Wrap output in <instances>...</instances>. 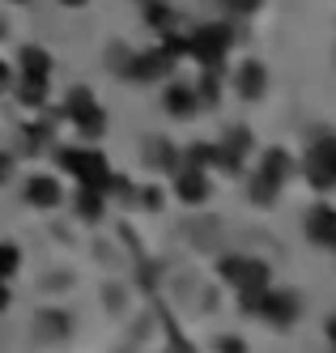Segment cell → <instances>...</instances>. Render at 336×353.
I'll return each instance as SVG.
<instances>
[{"instance_id": "1", "label": "cell", "mask_w": 336, "mask_h": 353, "mask_svg": "<svg viewBox=\"0 0 336 353\" xmlns=\"http://www.w3.org/2000/svg\"><path fill=\"white\" fill-rule=\"evenodd\" d=\"M56 162L72 174L81 188H98V192H107V183H111V166H107V158L98 154V149H77V145H60L56 149Z\"/></svg>"}, {"instance_id": "2", "label": "cell", "mask_w": 336, "mask_h": 353, "mask_svg": "<svg viewBox=\"0 0 336 353\" xmlns=\"http://www.w3.org/2000/svg\"><path fill=\"white\" fill-rule=\"evenodd\" d=\"M243 307L251 311V315H260L268 327H290L294 319H298V298L290 294V290H260V294H247L243 298Z\"/></svg>"}, {"instance_id": "3", "label": "cell", "mask_w": 336, "mask_h": 353, "mask_svg": "<svg viewBox=\"0 0 336 353\" xmlns=\"http://www.w3.org/2000/svg\"><path fill=\"white\" fill-rule=\"evenodd\" d=\"M64 119L77 123L81 137H102V128H107V111L94 103V94L86 85H77V90L64 94Z\"/></svg>"}, {"instance_id": "4", "label": "cell", "mask_w": 336, "mask_h": 353, "mask_svg": "<svg viewBox=\"0 0 336 353\" xmlns=\"http://www.w3.org/2000/svg\"><path fill=\"white\" fill-rule=\"evenodd\" d=\"M290 154L286 149H268L264 154V162H260V174L251 179V200L255 205H273L277 200V192H281V183L290 179Z\"/></svg>"}, {"instance_id": "5", "label": "cell", "mask_w": 336, "mask_h": 353, "mask_svg": "<svg viewBox=\"0 0 336 353\" xmlns=\"http://www.w3.org/2000/svg\"><path fill=\"white\" fill-rule=\"evenodd\" d=\"M184 47H188V43L170 39V43H162V47H153V52L132 56V64L123 68V77H132V81H162L166 72L175 68V60H179V52H184Z\"/></svg>"}, {"instance_id": "6", "label": "cell", "mask_w": 336, "mask_h": 353, "mask_svg": "<svg viewBox=\"0 0 336 353\" xmlns=\"http://www.w3.org/2000/svg\"><path fill=\"white\" fill-rule=\"evenodd\" d=\"M221 281H230L243 298L260 294V290H268V264L251 260V256H226L221 260Z\"/></svg>"}, {"instance_id": "7", "label": "cell", "mask_w": 336, "mask_h": 353, "mask_svg": "<svg viewBox=\"0 0 336 353\" xmlns=\"http://www.w3.org/2000/svg\"><path fill=\"white\" fill-rule=\"evenodd\" d=\"M188 52L209 68V72H217L221 68V60L230 56V26H200L196 34H192V43H188Z\"/></svg>"}, {"instance_id": "8", "label": "cell", "mask_w": 336, "mask_h": 353, "mask_svg": "<svg viewBox=\"0 0 336 353\" xmlns=\"http://www.w3.org/2000/svg\"><path fill=\"white\" fill-rule=\"evenodd\" d=\"M302 174L311 179L319 192L324 188H336V137H319L311 145V154L302 158Z\"/></svg>"}, {"instance_id": "9", "label": "cell", "mask_w": 336, "mask_h": 353, "mask_svg": "<svg viewBox=\"0 0 336 353\" xmlns=\"http://www.w3.org/2000/svg\"><path fill=\"white\" fill-rule=\"evenodd\" d=\"M21 196H26V205H34V209H56L64 200V188H60V179H51V174H30Z\"/></svg>"}, {"instance_id": "10", "label": "cell", "mask_w": 336, "mask_h": 353, "mask_svg": "<svg viewBox=\"0 0 336 353\" xmlns=\"http://www.w3.org/2000/svg\"><path fill=\"white\" fill-rule=\"evenodd\" d=\"M175 196L184 200V205H204V200H209V174L200 166H184L175 174Z\"/></svg>"}, {"instance_id": "11", "label": "cell", "mask_w": 336, "mask_h": 353, "mask_svg": "<svg viewBox=\"0 0 336 353\" xmlns=\"http://www.w3.org/2000/svg\"><path fill=\"white\" fill-rule=\"evenodd\" d=\"M235 90H239V98L255 103V98L268 90V68H264L260 60H243V64L235 68Z\"/></svg>"}, {"instance_id": "12", "label": "cell", "mask_w": 336, "mask_h": 353, "mask_svg": "<svg viewBox=\"0 0 336 353\" xmlns=\"http://www.w3.org/2000/svg\"><path fill=\"white\" fill-rule=\"evenodd\" d=\"M306 239L324 243V247L336 243V209L332 205H315L311 213H306Z\"/></svg>"}, {"instance_id": "13", "label": "cell", "mask_w": 336, "mask_h": 353, "mask_svg": "<svg viewBox=\"0 0 336 353\" xmlns=\"http://www.w3.org/2000/svg\"><path fill=\"white\" fill-rule=\"evenodd\" d=\"M162 107H166L170 115H192V111H200V98H196V85H184V81H175V85H166V94H162Z\"/></svg>"}, {"instance_id": "14", "label": "cell", "mask_w": 336, "mask_h": 353, "mask_svg": "<svg viewBox=\"0 0 336 353\" xmlns=\"http://www.w3.org/2000/svg\"><path fill=\"white\" fill-rule=\"evenodd\" d=\"M47 98H51L47 77H21V85H17V103H21V107L39 111V107H47Z\"/></svg>"}, {"instance_id": "15", "label": "cell", "mask_w": 336, "mask_h": 353, "mask_svg": "<svg viewBox=\"0 0 336 353\" xmlns=\"http://www.w3.org/2000/svg\"><path fill=\"white\" fill-rule=\"evenodd\" d=\"M17 68H21V77H51V56L43 52V47H21L17 52Z\"/></svg>"}, {"instance_id": "16", "label": "cell", "mask_w": 336, "mask_h": 353, "mask_svg": "<svg viewBox=\"0 0 336 353\" xmlns=\"http://www.w3.org/2000/svg\"><path fill=\"white\" fill-rule=\"evenodd\" d=\"M170 17H175V9L166 0H145V21L153 30H170Z\"/></svg>"}, {"instance_id": "17", "label": "cell", "mask_w": 336, "mask_h": 353, "mask_svg": "<svg viewBox=\"0 0 336 353\" xmlns=\"http://www.w3.org/2000/svg\"><path fill=\"white\" fill-rule=\"evenodd\" d=\"M102 205H107V200H102L98 188H81V196H77V209H81L86 221H98L102 217Z\"/></svg>"}, {"instance_id": "18", "label": "cell", "mask_w": 336, "mask_h": 353, "mask_svg": "<svg viewBox=\"0 0 336 353\" xmlns=\"http://www.w3.org/2000/svg\"><path fill=\"white\" fill-rule=\"evenodd\" d=\"M149 154H153V158H149L153 166H166V170L179 166V149H175L170 141H149Z\"/></svg>"}, {"instance_id": "19", "label": "cell", "mask_w": 336, "mask_h": 353, "mask_svg": "<svg viewBox=\"0 0 336 353\" xmlns=\"http://www.w3.org/2000/svg\"><path fill=\"white\" fill-rule=\"evenodd\" d=\"M184 158H188V166H213V158H217V145H188L184 149Z\"/></svg>"}, {"instance_id": "20", "label": "cell", "mask_w": 336, "mask_h": 353, "mask_svg": "<svg viewBox=\"0 0 336 353\" xmlns=\"http://www.w3.org/2000/svg\"><path fill=\"white\" fill-rule=\"evenodd\" d=\"M47 137H51V123H34V128H26V132H21V145L34 154V149L47 145Z\"/></svg>"}, {"instance_id": "21", "label": "cell", "mask_w": 336, "mask_h": 353, "mask_svg": "<svg viewBox=\"0 0 336 353\" xmlns=\"http://www.w3.org/2000/svg\"><path fill=\"white\" fill-rule=\"evenodd\" d=\"M196 98H200V107H217V72H209V77H204L200 85H196Z\"/></svg>"}, {"instance_id": "22", "label": "cell", "mask_w": 336, "mask_h": 353, "mask_svg": "<svg viewBox=\"0 0 336 353\" xmlns=\"http://www.w3.org/2000/svg\"><path fill=\"white\" fill-rule=\"evenodd\" d=\"M17 264H21V251L13 243H0V276H13Z\"/></svg>"}, {"instance_id": "23", "label": "cell", "mask_w": 336, "mask_h": 353, "mask_svg": "<svg viewBox=\"0 0 336 353\" xmlns=\"http://www.w3.org/2000/svg\"><path fill=\"white\" fill-rule=\"evenodd\" d=\"M260 5H264V0H221V9H226L230 17H251Z\"/></svg>"}, {"instance_id": "24", "label": "cell", "mask_w": 336, "mask_h": 353, "mask_svg": "<svg viewBox=\"0 0 336 353\" xmlns=\"http://www.w3.org/2000/svg\"><path fill=\"white\" fill-rule=\"evenodd\" d=\"M217 353H247V345H243L239 336H221V341H217Z\"/></svg>"}, {"instance_id": "25", "label": "cell", "mask_w": 336, "mask_h": 353, "mask_svg": "<svg viewBox=\"0 0 336 353\" xmlns=\"http://www.w3.org/2000/svg\"><path fill=\"white\" fill-rule=\"evenodd\" d=\"M9 174H13V158H9V154H0V183H5Z\"/></svg>"}, {"instance_id": "26", "label": "cell", "mask_w": 336, "mask_h": 353, "mask_svg": "<svg viewBox=\"0 0 336 353\" xmlns=\"http://www.w3.org/2000/svg\"><path fill=\"white\" fill-rule=\"evenodd\" d=\"M9 77H13V72H9V64H0V90H9Z\"/></svg>"}, {"instance_id": "27", "label": "cell", "mask_w": 336, "mask_h": 353, "mask_svg": "<svg viewBox=\"0 0 336 353\" xmlns=\"http://www.w3.org/2000/svg\"><path fill=\"white\" fill-rule=\"evenodd\" d=\"M9 307V290H5V276H0V311Z\"/></svg>"}, {"instance_id": "28", "label": "cell", "mask_w": 336, "mask_h": 353, "mask_svg": "<svg viewBox=\"0 0 336 353\" xmlns=\"http://www.w3.org/2000/svg\"><path fill=\"white\" fill-rule=\"evenodd\" d=\"M64 9H81V5H90V0H60Z\"/></svg>"}, {"instance_id": "29", "label": "cell", "mask_w": 336, "mask_h": 353, "mask_svg": "<svg viewBox=\"0 0 336 353\" xmlns=\"http://www.w3.org/2000/svg\"><path fill=\"white\" fill-rule=\"evenodd\" d=\"M328 341H332V345H336V315H332V319H328Z\"/></svg>"}, {"instance_id": "30", "label": "cell", "mask_w": 336, "mask_h": 353, "mask_svg": "<svg viewBox=\"0 0 336 353\" xmlns=\"http://www.w3.org/2000/svg\"><path fill=\"white\" fill-rule=\"evenodd\" d=\"M175 353H192V349H188V345H184V341H179V345H175Z\"/></svg>"}, {"instance_id": "31", "label": "cell", "mask_w": 336, "mask_h": 353, "mask_svg": "<svg viewBox=\"0 0 336 353\" xmlns=\"http://www.w3.org/2000/svg\"><path fill=\"white\" fill-rule=\"evenodd\" d=\"M13 5H30V0H13Z\"/></svg>"}, {"instance_id": "32", "label": "cell", "mask_w": 336, "mask_h": 353, "mask_svg": "<svg viewBox=\"0 0 336 353\" xmlns=\"http://www.w3.org/2000/svg\"><path fill=\"white\" fill-rule=\"evenodd\" d=\"M332 256H336V243H332Z\"/></svg>"}, {"instance_id": "33", "label": "cell", "mask_w": 336, "mask_h": 353, "mask_svg": "<svg viewBox=\"0 0 336 353\" xmlns=\"http://www.w3.org/2000/svg\"><path fill=\"white\" fill-rule=\"evenodd\" d=\"M0 34H5V26H0Z\"/></svg>"}, {"instance_id": "34", "label": "cell", "mask_w": 336, "mask_h": 353, "mask_svg": "<svg viewBox=\"0 0 336 353\" xmlns=\"http://www.w3.org/2000/svg\"><path fill=\"white\" fill-rule=\"evenodd\" d=\"M332 353H336V345H332Z\"/></svg>"}]
</instances>
